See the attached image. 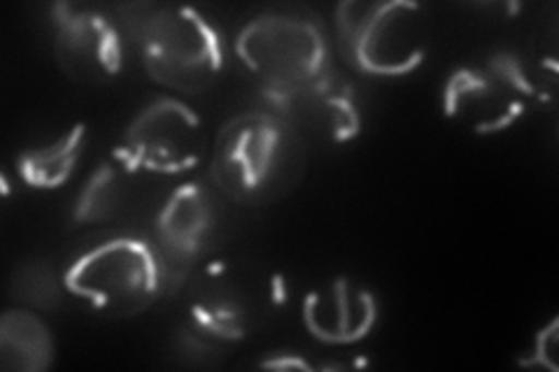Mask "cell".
<instances>
[{"label":"cell","mask_w":559,"mask_h":372,"mask_svg":"<svg viewBox=\"0 0 559 372\" xmlns=\"http://www.w3.org/2000/svg\"><path fill=\"white\" fill-rule=\"evenodd\" d=\"M10 291L28 310L47 312L61 303L66 285L49 261H26L12 275Z\"/></svg>","instance_id":"obj_16"},{"label":"cell","mask_w":559,"mask_h":372,"mask_svg":"<svg viewBox=\"0 0 559 372\" xmlns=\"http://www.w3.org/2000/svg\"><path fill=\"white\" fill-rule=\"evenodd\" d=\"M378 303L357 281L336 277L312 289L304 303V324L324 345H355L376 326Z\"/></svg>","instance_id":"obj_11"},{"label":"cell","mask_w":559,"mask_h":372,"mask_svg":"<svg viewBox=\"0 0 559 372\" xmlns=\"http://www.w3.org/2000/svg\"><path fill=\"white\" fill-rule=\"evenodd\" d=\"M66 293L112 319L138 316L173 287L168 265L154 240L112 236L86 247L63 273Z\"/></svg>","instance_id":"obj_3"},{"label":"cell","mask_w":559,"mask_h":372,"mask_svg":"<svg viewBox=\"0 0 559 372\" xmlns=\"http://www.w3.org/2000/svg\"><path fill=\"white\" fill-rule=\"evenodd\" d=\"M236 57L266 98L296 92L331 70V43L312 14L271 10L252 16L236 35Z\"/></svg>","instance_id":"obj_5"},{"label":"cell","mask_w":559,"mask_h":372,"mask_svg":"<svg viewBox=\"0 0 559 372\" xmlns=\"http://www.w3.org/2000/svg\"><path fill=\"white\" fill-rule=\"evenodd\" d=\"M207 168L229 203L269 205L301 182L306 137L271 108L242 112L217 131Z\"/></svg>","instance_id":"obj_1"},{"label":"cell","mask_w":559,"mask_h":372,"mask_svg":"<svg viewBox=\"0 0 559 372\" xmlns=\"http://www.w3.org/2000/svg\"><path fill=\"white\" fill-rule=\"evenodd\" d=\"M129 28L150 77L168 92L199 96L213 88L226 68L222 31L191 5H131Z\"/></svg>","instance_id":"obj_2"},{"label":"cell","mask_w":559,"mask_h":372,"mask_svg":"<svg viewBox=\"0 0 559 372\" xmlns=\"http://www.w3.org/2000/svg\"><path fill=\"white\" fill-rule=\"evenodd\" d=\"M536 84L527 68L503 51L485 65L460 68L445 80L443 112L478 135L501 133L527 112Z\"/></svg>","instance_id":"obj_6"},{"label":"cell","mask_w":559,"mask_h":372,"mask_svg":"<svg viewBox=\"0 0 559 372\" xmlns=\"http://www.w3.org/2000/svg\"><path fill=\"white\" fill-rule=\"evenodd\" d=\"M84 145L86 127L84 123H75L73 129H68L63 135L51 140V143L24 152L20 161H16V172H20L22 182L31 189H61L75 175V168L84 154Z\"/></svg>","instance_id":"obj_15"},{"label":"cell","mask_w":559,"mask_h":372,"mask_svg":"<svg viewBox=\"0 0 559 372\" xmlns=\"http://www.w3.org/2000/svg\"><path fill=\"white\" fill-rule=\"evenodd\" d=\"M266 100L269 108L283 115L304 137L312 135L331 145L353 143L364 127L355 84L334 70L296 92Z\"/></svg>","instance_id":"obj_10"},{"label":"cell","mask_w":559,"mask_h":372,"mask_svg":"<svg viewBox=\"0 0 559 372\" xmlns=\"http://www.w3.org/2000/svg\"><path fill=\"white\" fill-rule=\"evenodd\" d=\"M224 193L207 180L175 187L154 219V242L168 265L173 285L219 244L226 226Z\"/></svg>","instance_id":"obj_8"},{"label":"cell","mask_w":559,"mask_h":372,"mask_svg":"<svg viewBox=\"0 0 559 372\" xmlns=\"http://www.w3.org/2000/svg\"><path fill=\"white\" fill-rule=\"evenodd\" d=\"M55 363V338L31 310H8L0 322V365L3 370L43 372Z\"/></svg>","instance_id":"obj_14"},{"label":"cell","mask_w":559,"mask_h":372,"mask_svg":"<svg viewBox=\"0 0 559 372\" xmlns=\"http://www.w3.org/2000/svg\"><path fill=\"white\" fill-rule=\"evenodd\" d=\"M264 365H266V368H308V363H304L301 359H294V361H289V359H283V361H266Z\"/></svg>","instance_id":"obj_17"},{"label":"cell","mask_w":559,"mask_h":372,"mask_svg":"<svg viewBox=\"0 0 559 372\" xmlns=\"http://www.w3.org/2000/svg\"><path fill=\"white\" fill-rule=\"evenodd\" d=\"M135 175L119 156L100 164L78 193L73 221L78 226L117 221L131 205Z\"/></svg>","instance_id":"obj_13"},{"label":"cell","mask_w":559,"mask_h":372,"mask_svg":"<svg viewBox=\"0 0 559 372\" xmlns=\"http://www.w3.org/2000/svg\"><path fill=\"white\" fill-rule=\"evenodd\" d=\"M51 38L63 73L82 84H108L124 68V35L108 12L92 5L51 8Z\"/></svg>","instance_id":"obj_9"},{"label":"cell","mask_w":559,"mask_h":372,"mask_svg":"<svg viewBox=\"0 0 559 372\" xmlns=\"http://www.w3.org/2000/svg\"><path fill=\"white\" fill-rule=\"evenodd\" d=\"M203 119L180 98H156L121 135L119 156L138 175L175 177L194 170L205 156Z\"/></svg>","instance_id":"obj_7"},{"label":"cell","mask_w":559,"mask_h":372,"mask_svg":"<svg viewBox=\"0 0 559 372\" xmlns=\"http://www.w3.org/2000/svg\"><path fill=\"white\" fill-rule=\"evenodd\" d=\"M189 328L215 345L242 340L250 331V303L242 287L224 263L201 273L189 293Z\"/></svg>","instance_id":"obj_12"},{"label":"cell","mask_w":559,"mask_h":372,"mask_svg":"<svg viewBox=\"0 0 559 372\" xmlns=\"http://www.w3.org/2000/svg\"><path fill=\"white\" fill-rule=\"evenodd\" d=\"M336 47L345 63L369 77H406L425 63L429 22L408 0H347L334 10Z\"/></svg>","instance_id":"obj_4"}]
</instances>
